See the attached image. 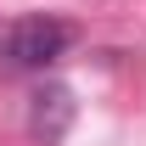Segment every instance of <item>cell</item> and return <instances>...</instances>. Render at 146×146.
Instances as JSON below:
<instances>
[{
  "label": "cell",
  "instance_id": "7a4b0ae2",
  "mask_svg": "<svg viewBox=\"0 0 146 146\" xmlns=\"http://www.w3.org/2000/svg\"><path fill=\"white\" fill-rule=\"evenodd\" d=\"M73 118V96L62 90V84H51V90L34 96V112H28V129H34L39 141H62V129H68Z\"/></svg>",
  "mask_w": 146,
  "mask_h": 146
},
{
  "label": "cell",
  "instance_id": "6da1fadb",
  "mask_svg": "<svg viewBox=\"0 0 146 146\" xmlns=\"http://www.w3.org/2000/svg\"><path fill=\"white\" fill-rule=\"evenodd\" d=\"M68 45H73V23H62V17H17V23L0 28V68H11V73L51 68Z\"/></svg>",
  "mask_w": 146,
  "mask_h": 146
}]
</instances>
